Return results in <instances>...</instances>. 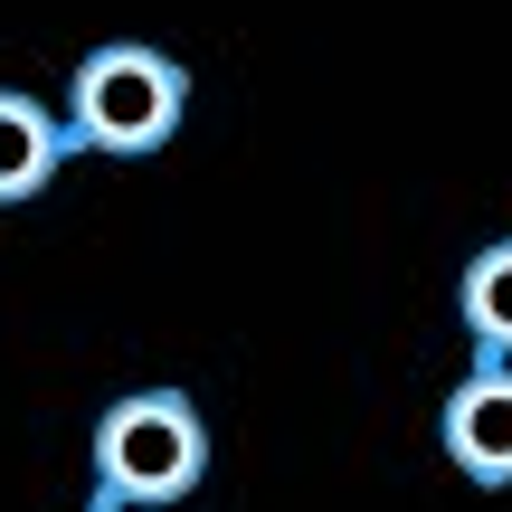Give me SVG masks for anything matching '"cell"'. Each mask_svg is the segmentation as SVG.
Segmentation results:
<instances>
[{
  "instance_id": "1",
  "label": "cell",
  "mask_w": 512,
  "mask_h": 512,
  "mask_svg": "<svg viewBox=\"0 0 512 512\" xmlns=\"http://www.w3.org/2000/svg\"><path fill=\"white\" fill-rule=\"evenodd\" d=\"M86 475H95V503H114V512L190 503L209 475V418L181 389H124V399L95 408Z\"/></svg>"
},
{
  "instance_id": "2",
  "label": "cell",
  "mask_w": 512,
  "mask_h": 512,
  "mask_svg": "<svg viewBox=\"0 0 512 512\" xmlns=\"http://www.w3.org/2000/svg\"><path fill=\"white\" fill-rule=\"evenodd\" d=\"M181 114H190V67L171 48H143V38H105L67 76V143L105 152V162L162 152L181 133Z\"/></svg>"
},
{
  "instance_id": "3",
  "label": "cell",
  "mask_w": 512,
  "mask_h": 512,
  "mask_svg": "<svg viewBox=\"0 0 512 512\" xmlns=\"http://www.w3.org/2000/svg\"><path fill=\"white\" fill-rule=\"evenodd\" d=\"M437 446H446V465H456L465 484H484V494L512 484V361H475L456 389H446Z\"/></svg>"
},
{
  "instance_id": "4",
  "label": "cell",
  "mask_w": 512,
  "mask_h": 512,
  "mask_svg": "<svg viewBox=\"0 0 512 512\" xmlns=\"http://www.w3.org/2000/svg\"><path fill=\"white\" fill-rule=\"evenodd\" d=\"M67 114H48L38 95H10L0 86V209H19V200H38V190L67 171Z\"/></svg>"
},
{
  "instance_id": "5",
  "label": "cell",
  "mask_w": 512,
  "mask_h": 512,
  "mask_svg": "<svg viewBox=\"0 0 512 512\" xmlns=\"http://www.w3.org/2000/svg\"><path fill=\"white\" fill-rule=\"evenodd\" d=\"M456 323L475 361H512V238H484L456 275Z\"/></svg>"
},
{
  "instance_id": "6",
  "label": "cell",
  "mask_w": 512,
  "mask_h": 512,
  "mask_svg": "<svg viewBox=\"0 0 512 512\" xmlns=\"http://www.w3.org/2000/svg\"><path fill=\"white\" fill-rule=\"evenodd\" d=\"M86 512H114V503H86Z\"/></svg>"
}]
</instances>
